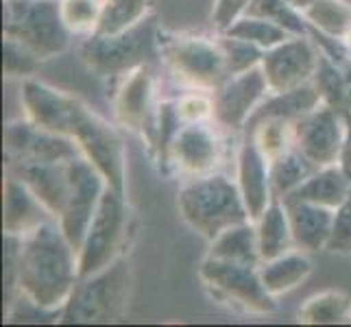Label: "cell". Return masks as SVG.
<instances>
[{
    "instance_id": "cell-34",
    "label": "cell",
    "mask_w": 351,
    "mask_h": 327,
    "mask_svg": "<svg viewBox=\"0 0 351 327\" xmlns=\"http://www.w3.org/2000/svg\"><path fill=\"white\" fill-rule=\"evenodd\" d=\"M59 9L68 31L88 38L99 29L103 0H59Z\"/></svg>"
},
{
    "instance_id": "cell-40",
    "label": "cell",
    "mask_w": 351,
    "mask_h": 327,
    "mask_svg": "<svg viewBox=\"0 0 351 327\" xmlns=\"http://www.w3.org/2000/svg\"><path fill=\"white\" fill-rule=\"evenodd\" d=\"M251 0H216L212 11V22L219 33L227 31L232 24L247 14Z\"/></svg>"
},
{
    "instance_id": "cell-35",
    "label": "cell",
    "mask_w": 351,
    "mask_h": 327,
    "mask_svg": "<svg viewBox=\"0 0 351 327\" xmlns=\"http://www.w3.org/2000/svg\"><path fill=\"white\" fill-rule=\"evenodd\" d=\"M247 14L273 20L293 35H308V22L286 0H251Z\"/></svg>"
},
{
    "instance_id": "cell-12",
    "label": "cell",
    "mask_w": 351,
    "mask_h": 327,
    "mask_svg": "<svg viewBox=\"0 0 351 327\" xmlns=\"http://www.w3.org/2000/svg\"><path fill=\"white\" fill-rule=\"evenodd\" d=\"M319 57L321 48L308 35H293L286 42L264 51L260 66L271 94L288 92L310 83L317 72Z\"/></svg>"
},
{
    "instance_id": "cell-15",
    "label": "cell",
    "mask_w": 351,
    "mask_h": 327,
    "mask_svg": "<svg viewBox=\"0 0 351 327\" xmlns=\"http://www.w3.org/2000/svg\"><path fill=\"white\" fill-rule=\"evenodd\" d=\"M157 79L151 66H142L118 77V86L112 99L116 123L138 136H147V131L157 112Z\"/></svg>"
},
{
    "instance_id": "cell-37",
    "label": "cell",
    "mask_w": 351,
    "mask_h": 327,
    "mask_svg": "<svg viewBox=\"0 0 351 327\" xmlns=\"http://www.w3.org/2000/svg\"><path fill=\"white\" fill-rule=\"evenodd\" d=\"M40 59L27 46L3 35V75L5 79H31L40 68Z\"/></svg>"
},
{
    "instance_id": "cell-19",
    "label": "cell",
    "mask_w": 351,
    "mask_h": 327,
    "mask_svg": "<svg viewBox=\"0 0 351 327\" xmlns=\"http://www.w3.org/2000/svg\"><path fill=\"white\" fill-rule=\"evenodd\" d=\"M269 164L271 162L266 160V155L249 136L242 140L236 155V184L253 223L258 221L262 212L269 208V203L275 199Z\"/></svg>"
},
{
    "instance_id": "cell-22",
    "label": "cell",
    "mask_w": 351,
    "mask_h": 327,
    "mask_svg": "<svg viewBox=\"0 0 351 327\" xmlns=\"http://www.w3.org/2000/svg\"><path fill=\"white\" fill-rule=\"evenodd\" d=\"M55 221L53 214L44 208V203L14 175L5 177V234L27 236L40 225Z\"/></svg>"
},
{
    "instance_id": "cell-8",
    "label": "cell",
    "mask_w": 351,
    "mask_h": 327,
    "mask_svg": "<svg viewBox=\"0 0 351 327\" xmlns=\"http://www.w3.org/2000/svg\"><path fill=\"white\" fill-rule=\"evenodd\" d=\"M129 236L127 195L107 186L79 249V277H90L125 256Z\"/></svg>"
},
{
    "instance_id": "cell-31",
    "label": "cell",
    "mask_w": 351,
    "mask_h": 327,
    "mask_svg": "<svg viewBox=\"0 0 351 327\" xmlns=\"http://www.w3.org/2000/svg\"><path fill=\"white\" fill-rule=\"evenodd\" d=\"M153 16V0H103L101 22L96 33L116 35L138 27Z\"/></svg>"
},
{
    "instance_id": "cell-43",
    "label": "cell",
    "mask_w": 351,
    "mask_h": 327,
    "mask_svg": "<svg viewBox=\"0 0 351 327\" xmlns=\"http://www.w3.org/2000/svg\"><path fill=\"white\" fill-rule=\"evenodd\" d=\"M341 44H343V48H345V51H347V53L351 55V29L347 31V35H345V38H343V42H341Z\"/></svg>"
},
{
    "instance_id": "cell-39",
    "label": "cell",
    "mask_w": 351,
    "mask_h": 327,
    "mask_svg": "<svg viewBox=\"0 0 351 327\" xmlns=\"http://www.w3.org/2000/svg\"><path fill=\"white\" fill-rule=\"evenodd\" d=\"M330 253L336 256H351V192L345 203L336 210L334 218V232L328 245Z\"/></svg>"
},
{
    "instance_id": "cell-13",
    "label": "cell",
    "mask_w": 351,
    "mask_h": 327,
    "mask_svg": "<svg viewBox=\"0 0 351 327\" xmlns=\"http://www.w3.org/2000/svg\"><path fill=\"white\" fill-rule=\"evenodd\" d=\"M214 120L227 131L245 129L256 109L271 96L262 66L227 77L214 92Z\"/></svg>"
},
{
    "instance_id": "cell-30",
    "label": "cell",
    "mask_w": 351,
    "mask_h": 327,
    "mask_svg": "<svg viewBox=\"0 0 351 327\" xmlns=\"http://www.w3.org/2000/svg\"><path fill=\"white\" fill-rule=\"evenodd\" d=\"M304 20L321 38L343 42L351 29V5L347 0H317L308 11H304Z\"/></svg>"
},
{
    "instance_id": "cell-16",
    "label": "cell",
    "mask_w": 351,
    "mask_h": 327,
    "mask_svg": "<svg viewBox=\"0 0 351 327\" xmlns=\"http://www.w3.org/2000/svg\"><path fill=\"white\" fill-rule=\"evenodd\" d=\"M20 101L24 118H29L31 123L46 131L68 138H72V129H75V123L81 114V107L86 105L77 96H70L33 77L22 81Z\"/></svg>"
},
{
    "instance_id": "cell-25",
    "label": "cell",
    "mask_w": 351,
    "mask_h": 327,
    "mask_svg": "<svg viewBox=\"0 0 351 327\" xmlns=\"http://www.w3.org/2000/svg\"><path fill=\"white\" fill-rule=\"evenodd\" d=\"M256 229H258V247H260L262 262L297 249L293 238V227H290V216L282 199L275 197L269 203V208L256 221Z\"/></svg>"
},
{
    "instance_id": "cell-2",
    "label": "cell",
    "mask_w": 351,
    "mask_h": 327,
    "mask_svg": "<svg viewBox=\"0 0 351 327\" xmlns=\"http://www.w3.org/2000/svg\"><path fill=\"white\" fill-rule=\"evenodd\" d=\"M177 212L192 232L208 242L229 227L251 221L236 179L223 173L186 181L177 195Z\"/></svg>"
},
{
    "instance_id": "cell-3",
    "label": "cell",
    "mask_w": 351,
    "mask_h": 327,
    "mask_svg": "<svg viewBox=\"0 0 351 327\" xmlns=\"http://www.w3.org/2000/svg\"><path fill=\"white\" fill-rule=\"evenodd\" d=\"M133 273L127 256L90 277H79L59 323H114L125 317L131 299Z\"/></svg>"
},
{
    "instance_id": "cell-7",
    "label": "cell",
    "mask_w": 351,
    "mask_h": 327,
    "mask_svg": "<svg viewBox=\"0 0 351 327\" xmlns=\"http://www.w3.org/2000/svg\"><path fill=\"white\" fill-rule=\"evenodd\" d=\"M199 277L214 301L242 314H273L277 299L264 288L258 266L205 256Z\"/></svg>"
},
{
    "instance_id": "cell-11",
    "label": "cell",
    "mask_w": 351,
    "mask_h": 327,
    "mask_svg": "<svg viewBox=\"0 0 351 327\" xmlns=\"http://www.w3.org/2000/svg\"><path fill=\"white\" fill-rule=\"evenodd\" d=\"M68 168H70V195H68L66 210L57 223L64 229L66 238L72 242V247L79 253L83 238H86L90 229L92 218L96 210H99L107 181L96 171L94 164L88 162L83 155L70 160Z\"/></svg>"
},
{
    "instance_id": "cell-17",
    "label": "cell",
    "mask_w": 351,
    "mask_h": 327,
    "mask_svg": "<svg viewBox=\"0 0 351 327\" xmlns=\"http://www.w3.org/2000/svg\"><path fill=\"white\" fill-rule=\"evenodd\" d=\"M343 140L345 118L328 105H319L314 112L295 123V147L319 168L338 164Z\"/></svg>"
},
{
    "instance_id": "cell-27",
    "label": "cell",
    "mask_w": 351,
    "mask_h": 327,
    "mask_svg": "<svg viewBox=\"0 0 351 327\" xmlns=\"http://www.w3.org/2000/svg\"><path fill=\"white\" fill-rule=\"evenodd\" d=\"M210 258H219L227 262L260 266V247H258V229L253 221L238 223L234 227L225 229L221 236H216L210 242Z\"/></svg>"
},
{
    "instance_id": "cell-23",
    "label": "cell",
    "mask_w": 351,
    "mask_h": 327,
    "mask_svg": "<svg viewBox=\"0 0 351 327\" xmlns=\"http://www.w3.org/2000/svg\"><path fill=\"white\" fill-rule=\"evenodd\" d=\"M258 271L264 288L277 299L282 295H288L290 290L299 288L308 280L312 273V260L308 258L306 251L293 249L284 253V256L264 260L258 266Z\"/></svg>"
},
{
    "instance_id": "cell-18",
    "label": "cell",
    "mask_w": 351,
    "mask_h": 327,
    "mask_svg": "<svg viewBox=\"0 0 351 327\" xmlns=\"http://www.w3.org/2000/svg\"><path fill=\"white\" fill-rule=\"evenodd\" d=\"M70 162H16L5 164V173L14 175L38 197L44 208L59 221L70 195Z\"/></svg>"
},
{
    "instance_id": "cell-10",
    "label": "cell",
    "mask_w": 351,
    "mask_h": 327,
    "mask_svg": "<svg viewBox=\"0 0 351 327\" xmlns=\"http://www.w3.org/2000/svg\"><path fill=\"white\" fill-rule=\"evenodd\" d=\"M72 140L81 155L105 177L107 186L127 195V151L116 127L83 105L72 129Z\"/></svg>"
},
{
    "instance_id": "cell-14",
    "label": "cell",
    "mask_w": 351,
    "mask_h": 327,
    "mask_svg": "<svg viewBox=\"0 0 351 327\" xmlns=\"http://www.w3.org/2000/svg\"><path fill=\"white\" fill-rule=\"evenodd\" d=\"M77 142L46 131L29 118L9 120L5 127V164L16 162H70L79 157Z\"/></svg>"
},
{
    "instance_id": "cell-29",
    "label": "cell",
    "mask_w": 351,
    "mask_h": 327,
    "mask_svg": "<svg viewBox=\"0 0 351 327\" xmlns=\"http://www.w3.org/2000/svg\"><path fill=\"white\" fill-rule=\"evenodd\" d=\"M269 168H271L273 195L277 199H286L288 195H293L301 184H306L319 171V166H314L297 147L282 153L280 157H275L269 164Z\"/></svg>"
},
{
    "instance_id": "cell-36",
    "label": "cell",
    "mask_w": 351,
    "mask_h": 327,
    "mask_svg": "<svg viewBox=\"0 0 351 327\" xmlns=\"http://www.w3.org/2000/svg\"><path fill=\"white\" fill-rule=\"evenodd\" d=\"M219 42L225 53L229 77L240 75V72H247L262 64L264 51L260 46L251 44L247 40H240V38H232V35H225V33H219Z\"/></svg>"
},
{
    "instance_id": "cell-28",
    "label": "cell",
    "mask_w": 351,
    "mask_h": 327,
    "mask_svg": "<svg viewBox=\"0 0 351 327\" xmlns=\"http://www.w3.org/2000/svg\"><path fill=\"white\" fill-rule=\"evenodd\" d=\"M301 325H347L351 323V297L343 290H321L297 310Z\"/></svg>"
},
{
    "instance_id": "cell-9",
    "label": "cell",
    "mask_w": 351,
    "mask_h": 327,
    "mask_svg": "<svg viewBox=\"0 0 351 327\" xmlns=\"http://www.w3.org/2000/svg\"><path fill=\"white\" fill-rule=\"evenodd\" d=\"M225 131L216 120L184 123L168 147L164 173H179L188 179L221 173L227 155Z\"/></svg>"
},
{
    "instance_id": "cell-4",
    "label": "cell",
    "mask_w": 351,
    "mask_h": 327,
    "mask_svg": "<svg viewBox=\"0 0 351 327\" xmlns=\"http://www.w3.org/2000/svg\"><path fill=\"white\" fill-rule=\"evenodd\" d=\"M157 53L175 81L188 90L214 92L229 77L219 38L160 29L157 31Z\"/></svg>"
},
{
    "instance_id": "cell-33",
    "label": "cell",
    "mask_w": 351,
    "mask_h": 327,
    "mask_svg": "<svg viewBox=\"0 0 351 327\" xmlns=\"http://www.w3.org/2000/svg\"><path fill=\"white\" fill-rule=\"evenodd\" d=\"M223 33L232 35V38L247 40L251 44L260 46L262 51H269V48L286 42L288 38H293V33L280 27V24H275L273 20H266L262 16H251V14H245L242 18H238L232 27Z\"/></svg>"
},
{
    "instance_id": "cell-24",
    "label": "cell",
    "mask_w": 351,
    "mask_h": 327,
    "mask_svg": "<svg viewBox=\"0 0 351 327\" xmlns=\"http://www.w3.org/2000/svg\"><path fill=\"white\" fill-rule=\"evenodd\" d=\"M349 192H351V179L341 168V164H332L319 168L306 184H301L286 199L308 201V203H317V205H325V208L338 210L349 197Z\"/></svg>"
},
{
    "instance_id": "cell-5",
    "label": "cell",
    "mask_w": 351,
    "mask_h": 327,
    "mask_svg": "<svg viewBox=\"0 0 351 327\" xmlns=\"http://www.w3.org/2000/svg\"><path fill=\"white\" fill-rule=\"evenodd\" d=\"M157 31L160 27L151 16L125 33H92L81 42L79 59L92 75L101 79H118L136 68L151 66L153 59H160Z\"/></svg>"
},
{
    "instance_id": "cell-38",
    "label": "cell",
    "mask_w": 351,
    "mask_h": 327,
    "mask_svg": "<svg viewBox=\"0 0 351 327\" xmlns=\"http://www.w3.org/2000/svg\"><path fill=\"white\" fill-rule=\"evenodd\" d=\"M181 123L214 120V94L208 90H188L175 101Z\"/></svg>"
},
{
    "instance_id": "cell-21",
    "label": "cell",
    "mask_w": 351,
    "mask_h": 327,
    "mask_svg": "<svg viewBox=\"0 0 351 327\" xmlns=\"http://www.w3.org/2000/svg\"><path fill=\"white\" fill-rule=\"evenodd\" d=\"M312 83L317 86L323 105L332 107L343 118L351 112V55H336L332 48L323 46L319 66Z\"/></svg>"
},
{
    "instance_id": "cell-1",
    "label": "cell",
    "mask_w": 351,
    "mask_h": 327,
    "mask_svg": "<svg viewBox=\"0 0 351 327\" xmlns=\"http://www.w3.org/2000/svg\"><path fill=\"white\" fill-rule=\"evenodd\" d=\"M79 282V253L57 221L20 238L18 293L42 312H59Z\"/></svg>"
},
{
    "instance_id": "cell-20",
    "label": "cell",
    "mask_w": 351,
    "mask_h": 327,
    "mask_svg": "<svg viewBox=\"0 0 351 327\" xmlns=\"http://www.w3.org/2000/svg\"><path fill=\"white\" fill-rule=\"evenodd\" d=\"M290 216V227H293L295 247L306 253L328 251L330 238L334 232L336 210L325 208V205L282 199Z\"/></svg>"
},
{
    "instance_id": "cell-32",
    "label": "cell",
    "mask_w": 351,
    "mask_h": 327,
    "mask_svg": "<svg viewBox=\"0 0 351 327\" xmlns=\"http://www.w3.org/2000/svg\"><path fill=\"white\" fill-rule=\"evenodd\" d=\"M249 138L258 144V149L273 162L275 157L295 147V123L280 118H260L247 125Z\"/></svg>"
},
{
    "instance_id": "cell-42",
    "label": "cell",
    "mask_w": 351,
    "mask_h": 327,
    "mask_svg": "<svg viewBox=\"0 0 351 327\" xmlns=\"http://www.w3.org/2000/svg\"><path fill=\"white\" fill-rule=\"evenodd\" d=\"M286 3L293 7L295 11H299L301 16H304V11H308L314 3H317V0H286Z\"/></svg>"
},
{
    "instance_id": "cell-26",
    "label": "cell",
    "mask_w": 351,
    "mask_h": 327,
    "mask_svg": "<svg viewBox=\"0 0 351 327\" xmlns=\"http://www.w3.org/2000/svg\"><path fill=\"white\" fill-rule=\"evenodd\" d=\"M319 105H323L321 94H319L317 86L310 81V83H304V86H299L295 90L271 94L269 99L256 109V114L251 116L249 123L260 120V118H280V120H288V123H299L301 118L308 116L310 112H314Z\"/></svg>"
},
{
    "instance_id": "cell-6",
    "label": "cell",
    "mask_w": 351,
    "mask_h": 327,
    "mask_svg": "<svg viewBox=\"0 0 351 327\" xmlns=\"http://www.w3.org/2000/svg\"><path fill=\"white\" fill-rule=\"evenodd\" d=\"M3 35L48 62L66 51L72 33L62 20L59 0H3Z\"/></svg>"
},
{
    "instance_id": "cell-41",
    "label": "cell",
    "mask_w": 351,
    "mask_h": 327,
    "mask_svg": "<svg viewBox=\"0 0 351 327\" xmlns=\"http://www.w3.org/2000/svg\"><path fill=\"white\" fill-rule=\"evenodd\" d=\"M338 164H341V168L351 179V112L345 116V140H343V151H341Z\"/></svg>"
}]
</instances>
